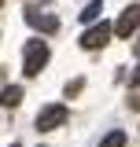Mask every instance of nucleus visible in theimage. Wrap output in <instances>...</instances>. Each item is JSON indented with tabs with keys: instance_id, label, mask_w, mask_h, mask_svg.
Here are the masks:
<instances>
[{
	"instance_id": "obj_3",
	"label": "nucleus",
	"mask_w": 140,
	"mask_h": 147,
	"mask_svg": "<svg viewBox=\"0 0 140 147\" xmlns=\"http://www.w3.org/2000/svg\"><path fill=\"white\" fill-rule=\"evenodd\" d=\"M114 33V26L111 22H100V26H88L85 33H81V48H103L107 40Z\"/></svg>"
},
{
	"instance_id": "obj_6",
	"label": "nucleus",
	"mask_w": 140,
	"mask_h": 147,
	"mask_svg": "<svg viewBox=\"0 0 140 147\" xmlns=\"http://www.w3.org/2000/svg\"><path fill=\"white\" fill-rule=\"evenodd\" d=\"M0 103L4 107H18L22 103V85H7V88L0 92Z\"/></svg>"
},
{
	"instance_id": "obj_5",
	"label": "nucleus",
	"mask_w": 140,
	"mask_h": 147,
	"mask_svg": "<svg viewBox=\"0 0 140 147\" xmlns=\"http://www.w3.org/2000/svg\"><path fill=\"white\" fill-rule=\"evenodd\" d=\"M26 18H30L33 26H41L44 33H55V30H59V18H55V15H37V11H26Z\"/></svg>"
},
{
	"instance_id": "obj_10",
	"label": "nucleus",
	"mask_w": 140,
	"mask_h": 147,
	"mask_svg": "<svg viewBox=\"0 0 140 147\" xmlns=\"http://www.w3.org/2000/svg\"><path fill=\"white\" fill-rule=\"evenodd\" d=\"M11 147H18V144H11Z\"/></svg>"
},
{
	"instance_id": "obj_8",
	"label": "nucleus",
	"mask_w": 140,
	"mask_h": 147,
	"mask_svg": "<svg viewBox=\"0 0 140 147\" xmlns=\"http://www.w3.org/2000/svg\"><path fill=\"white\" fill-rule=\"evenodd\" d=\"M100 147H125V132H122V129H114V132H107L103 140H100Z\"/></svg>"
},
{
	"instance_id": "obj_1",
	"label": "nucleus",
	"mask_w": 140,
	"mask_h": 147,
	"mask_svg": "<svg viewBox=\"0 0 140 147\" xmlns=\"http://www.w3.org/2000/svg\"><path fill=\"white\" fill-rule=\"evenodd\" d=\"M44 63H48V44L44 40H30L26 52H22V74L26 77H37L44 70Z\"/></svg>"
},
{
	"instance_id": "obj_9",
	"label": "nucleus",
	"mask_w": 140,
	"mask_h": 147,
	"mask_svg": "<svg viewBox=\"0 0 140 147\" xmlns=\"http://www.w3.org/2000/svg\"><path fill=\"white\" fill-rule=\"evenodd\" d=\"M81 88H85V81L77 77V81H70V85H67V96H74V92H81Z\"/></svg>"
},
{
	"instance_id": "obj_7",
	"label": "nucleus",
	"mask_w": 140,
	"mask_h": 147,
	"mask_svg": "<svg viewBox=\"0 0 140 147\" xmlns=\"http://www.w3.org/2000/svg\"><path fill=\"white\" fill-rule=\"evenodd\" d=\"M100 15H103V0H88L85 7H81V18L85 22H96Z\"/></svg>"
},
{
	"instance_id": "obj_2",
	"label": "nucleus",
	"mask_w": 140,
	"mask_h": 147,
	"mask_svg": "<svg viewBox=\"0 0 140 147\" xmlns=\"http://www.w3.org/2000/svg\"><path fill=\"white\" fill-rule=\"evenodd\" d=\"M63 121H67V107H63V103H52V107H44L37 114V129H41V132H52V129H59Z\"/></svg>"
},
{
	"instance_id": "obj_4",
	"label": "nucleus",
	"mask_w": 140,
	"mask_h": 147,
	"mask_svg": "<svg viewBox=\"0 0 140 147\" xmlns=\"http://www.w3.org/2000/svg\"><path fill=\"white\" fill-rule=\"evenodd\" d=\"M137 26H140V4H129L118 15V22H114V37H129Z\"/></svg>"
}]
</instances>
